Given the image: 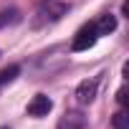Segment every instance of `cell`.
<instances>
[{"mask_svg": "<svg viewBox=\"0 0 129 129\" xmlns=\"http://www.w3.org/2000/svg\"><path fill=\"white\" fill-rule=\"evenodd\" d=\"M18 20H20V10H15V8H8V10L0 13V28H5V25H15Z\"/></svg>", "mask_w": 129, "mask_h": 129, "instance_id": "52a82bcc", "label": "cell"}, {"mask_svg": "<svg viewBox=\"0 0 129 129\" xmlns=\"http://www.w3.org/2000/svg\"><path fill=\"white\" fill-rule=\"evenodd\" d=\"M96 86H99L96 79H86V81H81V84L76 86V101H79V104H91L94 96H96Z\"/></svg>", "mask_w": 129, "mask_h": 129, "instance_id": "3957f363", "label": "cell"}, {"mask_svg": "<svg viewBox=\"0 0 129 129\" xmlns=\"http://www.w3.org/2000/svg\"><path fill=\"white\" fill-rule=\"evenodd\" d=\"M94 28H96V36H99V38L114 33V30H116V15H111V13L99 15V20H94Z\"/></svg>", "mask_w": 129, "mask_h": 129, "instance_id": "8992f818", "label": "cell"}, {"mask_svg": "<svg viewBox=\"0 0 129 129\" xmlns=\"http://www.w3.org/2000/svg\"><path fill=\"white\" fill-rule=\"evenodd\" d=\"M51 109H53V101H51L46 94L33 96V101L28 104V114H30V116H48Z\"/></svg>", "mask_w": 129, "mask_h": 129, "instance_id": "5b68a950", "label": "cell"}, {"mask_svg": "<svg viewBox=\"0 0 129 129\" xmlns=\"http://www.w3.org/2000/svg\"><path fill=\"white\" fill-rule=\"evenodd\" d=\"M116 101H119V104H121V106H124V104H126V89H124V86H121V89H119V91H116Z\"/></svg>", "mask_w": 129, "mask_h": 129, "instance_id": "30bf717a", "label": "cell"}, {"mask_svg": "<svg viewBox=\"0 0 129 129\" xmlns=\"http://www.w3.org/2000/svg\"><path fill=\"white\" fill-rule=\"evenodd\" d=\"M96 41H99V36H96V28H94V23H89V25H84V28H81L76 36H74L71 51H74V53L89 51V48H94V46H96Z\"/></svg>", "mask_w": 129, "mask_h": 129, "instance_id": "6da1fadb", "label": "cell"}, {"mask_svg": "<svg viewBox=\"0 0 129 129\" xmlns=\"http://www.w3.org/2000/svg\"><path fill=\"white\" fill-rule=\"evenodd\" d=\"M20 74V66H15V63H13V66H8L5 71H0V86H5V84H10L15 76Z\"/></svg>", "mask_w": 129, "mask_h": 129, "instance_id": "9c48e42d", "label": "cell"}, {"mask_svg": "<svg viewBox=\"0 0 129 129\" xmlns=\"http://www.w3.org/2000/svg\"><path fill=\"white\" fill-rule=\"evenodd\" d=\"M0 129H8V126H0Z\"/></svg>", "mask_w": 129, "mask_h": 129, "instance_id": "8fae6325", "label": "cell"}, {"mask_svg": "<svg viewBox=\"0 0 129 129\" xmlns=\"http://www.w3.org/2000/svg\"><path fill=\"white\" fill-rule=\"evenodd\" d=\"M69 13V5L66 3H58V0H48V3L41 8V15H43V20H58V18H63Z\"/></svg>", "mask_w": 129, "mask_h": 129, "instance_id": "277c9868", "label": "cell"}, {"mask_svg": "<svg viewBox=\"0 0 129 129\" xmlns=\"http://www.w3.org/2000/svg\"><path fill=\"white\" fill-rule=\"evenodd\" d=\"M84 126H86V116H84V111L71 109V111H66V114L58 119V126H56V129H84Z\"/></svg>", "mask_w": 129, "mask_h": 129, "instance_id": "7a4b0ae2", "label": "cell"}, {"mask_svg": "<svg viewBox=\"0 0 129 129\" xmlns=\"http://www.w3.org/2000/svg\"><path fill=\"white\" fill-rule=\"evenodd\" d=\"M111 126H114V129H129V116H126L124 109H119V111L111 116Z\"/></svg>", "mask_w": 129, "mask_h": 129, "instance_id": "ba28073f", "label": "cell"}]
</instances>
